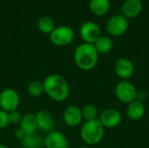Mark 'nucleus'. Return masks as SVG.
<instances>
[{
	"instance_id": "obj_6",
	"label": "nucleus",
	"mask_w": 149,
	"mask_h": 148,
	"mask_svg": "<svg viewBox=\"0 0 149 148\" xmlns=\"http://www.w3.org/2000/svg\"><path fill=\"white\" fill-rule=\"evenodd\" d=\"M129 27L128 20L123 15L116 14L112 16L107 23V31L113 37H120L124 35Z\"/></svg>"
},
{
	"instance_id": "obj_16",
	"label": "nucleus",
	"mask_w": 149,
	"mask_h": 148,
	"mask_svg": "<svg viewBox=\"0 0 149 148\" xmlns=\"http://www.w3.org/2000/svg\"><path fill=\"white\" fill-rule=\"evenodd\" d=\"M19 128L22 129L25 134H31L36 133V131L38 130L36 115L31 113L22 115L19 123Z\"/></svg>"
},
{
	"instance_id": "obj_29",
	"label": "nucleus",
	"mask_w": 149,
	"mask_h": 148,
	"mask_svg": "<svg viewBox=\"0 0 149 148\" xmlns=\"http://www.w3.org/2000/svg\"><path fill=\"white\" fill-rule=\"evenodd\" d=\"M148 99H149V93H148Z\"/></svg>"
},
{
	"instance_id": "obj_3",
	"label": "nucleus",
	"mask_w": 149,
	"mask_h": 148,
	"mask_svg": "<svg viewBox=\"0 0 149 148\" xmlns=\"http://www.w3.org/2000/svg\"><path fill=\"white\" fill-rule=\"evenodd\" d=\"M104 135L105 128L99 120L85 121L80 128L81 140L88 147L98 145L103 140Z\"/></svg>"
},
{
	"instance_id": "obj_5",
	"label": "nucleus",
	"mask_w": 149,
	"mask_h": 148,
	"mask_svg": "<svg viewBox=\"0 0 149 148\" xmlns=\"http://www.w3.org/2000/svg\"><path fill=\"white\" fill-rule=\"evenodd\" d=\"M49 37L52 44L60 47L66 46L72 43L74 39V31L70 26L59 25L55 27Z\"/></svg>"
},
{
	"instance_id": "obj_8",
	"label": "nucleus",
	"mask_w": 149,
	"mask_h": 148,
	"mask_svg": "<svg viewBox=\"0 0 149 148\" xmlns=\"http://www.w3.org/2000/svg\"><path fill=\"white\" fill-rule=\"evenodd\" d=\"M79 34L84 43L92 44H93L102 36L100 27L92 21H86L82 24L79 29Z\"/></svg>"
},
{
	"instance_id": "obj_21",
	"label": "nucleus",
	"mask_w": 149,
	"mask_h": 148,
	"mask_svg": "<svg viewBox=\"0 0 149 148\" xmlns=\"http://www.w3.org/2000/svg\"><path fill=\"white\" fill-rule=\"evenodd\" d=\"M83 120L91 121L94 120H98L99 118V111L98 108L93 104H87L83 106L81 109Z\"/></svg>"
},
{
	"instance_id": "obj_27",
	"label": "nucleus",
	"mask_w": 149,
	"mask_h": 148,
	"mask_svg": "<svg viewBox=\"0 0 149 148\" xmlns=\"http://www.w3.org/2000/svg\"><path fill=\"white\" fill-rule=\"evenodd\" d=\"M0 148H9L7 146L5 145H0Z\"/></svg>"
},
{
	"instance_id": "obj_1",
	"label": "nucleus",
	"mask_w": 149,
	"mask_h": 148,
	"mask_svg": "<svg viewBox=\"0 0 149 148\" xmlns=\"http://www.w3.org/2000/svg\"><path fill=\"white\" fill-rule=\"evenodd\" d=\"M45 93L53 101L63 102L70 94V87L65 78L60 74H51L43 81Z\"/></svg>"
},
{
	"instance_id": "obj_2",
	"label": "nucleus",
	"mask_w": 149,
	"mask_h": 148,
	"mask_svg": "<svg viewBox=\"0 0 149 148\" xmlns=\"http://www.w3.org/2000/svg\"><path fill=\"white\" fill-rule=\"evenodd\" d=\"M76 66L82 71H91L98 64L99 53L92 44L82 43L78 45L73 53Z\"/></svg>"
},
{
	"instance_id": "obj_28",
	"label": "nucleus",
	"mask_w": 149,
	"mask_h": 148,
	"mask_svg": "<svg viewBox=\"0 0 149 148\" xmlns=\"http://www.w3.org/2000/svg\"><path fill=\"white\" fill-rule=\"evenodd\" d=\"M78 148H92L90 147H88V146H83V147H79Z\"/></svg>"
},
{
	"instance_id": "obj_11",
	"label": "nucleus",
	"mask_w": 149,
	"mask_h": 148,
	"mask_svg": "<svg viewBox=\"0 0 149 148\" xmlns=\"http://www.w3.org/2000/svg\"><path fill=\"white\" fill-rule=\"evenodd\" d=\"M45 148H68L69 142L66 136L60 131H51L44 140Z\"/></svg>"
},
{
	"instance_id": "obj_23",
	"label": "nucleus",
	"mask_w": 149,
	"mask_h": 148,
	"mask_svg": "<svg viewBox=\"0 0 149 148\" xmlns=\"http://www.w3.org/2000/svg\"><path fill=\"white\" fill-rule=\"evenodd\" d=\"M22 115L21 113L17 111H12L8 113V120H9V124H12V125H19L20 120H21Z\"/></svg>"
},
{
	"instance_id": "obj_26",
	"label": "nucleus",
	"mask_w": 149,
	"mask_h": 148,
	"mask_svg": "<svg viewBox=\"0 0 149 148\" xmlns=\"http://www.w3.org/2000/svg\"><path fill=\"white\" fill-rule=\"evenodd\" d=\"M14 135H15V137H16L17 140H19L21 141L26 134L24 133V131H23L22 129H20V128L18 127L17 129H16V130H15V132H14Z\"/></svg>"
},
{
	"instance_id": "obj_14",
	"label": "nucleus",
	"mask_w": 149,
	"mask_h": 148,
	"mask_svg": "<svg viewBox=\"0 0 149 148\" xmlns=\"http://www.w3.org/2000/svg\"><path fill=\"white\" fill-rule=\"evenodd\" d=\"M143 4L141 0H126L122 4V15L127 18H134L142 11Z\"/></svg>"
},
{
	"instance_id": "obj_7",
	"label": "nucleus",
	"mask_w": 149,
	"mask_h": 148,
	"mask_svg": "<svg viewBox=\"0 0 149 148\" xmlns=\"http://www.w3.org/2000/svg\"><path fill=\"white\" fill-rule=\"evenodd\" d=\"M20 103L18 92L12 88H6L0 92V108L6 113L17 109Z\"/></svg>"
},
{
	"instance_id": "obj_12",
	"label": "nucleus",
	"mask_w": 149,
	"mask_h": 148,
	"mask_svg": "<svg viewBox=\"0 0 149 148\" xmlns=\"http://www.w3.org/2000/svg\"><path fill=\"white\" fill-rule=\"evenodd\" d=\"M63 120L70 127H76L83 121L81 109L77 106H67L63 113Z\"/></svg>"
},
{
	"instance_id": "obj_18",
	"label": "nucleus",
	"mask_w": 149,
	"mask_h": 148,
	"mask_svg": "<svg viewBox=\"0 0 149 148\" xmlns=\"http://www.w3.org/2000/svg\"><path fill=\"white\" fill-rule=\"evenodd\" d=\"M93 45L99 54H107L112 51L113 47V41L108 36H101L93 44Z\"/></svg>"
},
{
	"instance_id": "obj_24",
	"label": "nucleus",
	"mask_w": 149,
	"mask_h": 148,
	"mask_svg": "<svg viewBox=\"0 0 149 148\" xmlns=\"http://www.w3.org/2000/svg\"><path fill=\"white\" fill-rule=\"evenodd\" d=\"M9 126L8 113L0 109V130L4 129Z\"/></svg>"
},
{
	"instance_id": "obj_13",
	"label": "nucleus",
	"mask_w": 149,
	"mask_h": 148,
	"mask_svg": "<svg viewBox=\"0 0 149 148\" xmlns=\"http://www.w3.org/2000/svg\"><path fill=\"white\" fill-rule=\"evenodd\" d=\"M38 129L42 132H51L55 126V120L52 114L46 110H40L36 114Z\"/></svg>"
},
{
	"instance_id": "obj_19",
	"label": "nucleus",
	"mask_w": 149,
	"mask_h": 148,
	"mask_svg": "<svg viewBox=\"0 0 149 148\" xmlns=\"http://www.w3.org/2000/svg\"><path fill=\"white\" fill-rule=\"evenodd\" d=\"M21 144L24 148H39L44 144V140L39 134L34 133L26 134L21 140Z\"/></svg>"
},
{
	"instance_id": "obj_4",
	"label": "nucleus",
	"mask_w": 149,
	"mask_h": 148,
	"mask_svg": "<svg viewBox=\"0 0 149 148\" xmlns=\"http://www.w3.org/2000/svg\"><path fill=\"white\" fill-rule=\"evenodd\" d=\"M138 90L129 80H120L114 87V94L117 99L126 105L136 99Z\"/></svg>"
},
{
	"instance_id": "obj_15",
	"label": "nucleus",
	"mask_w": 149,
	"mask_h": 148,
	"mask_svg": "<svg viewBox=\"0 0 149 148\" xmlns=\"http://www.w3.org/2000/svg\"><path fill=\"white\" fill-rule=\"evenodd\" d=\"M126 113L129 120L133 121H138L141 120L145 116L146 107L144 103L134 100L127 105Z\"/></svg>"
},
{
	"instance_id": "obj_20",
	"label": "nucleus",
	"mask_w": 149,
	"mask_h": 148,
	"mask_svg": "<svg viewBox=\"0 0 149 148\" xmlns=\"http://www.w3.org/2000/svg\"><path fill=\"white\" fill-rule=\"evenodd\" d=\"M55 22L52 17L49 16H43L38 21V28L44 34H51L55 29Z\"/></svg>"
},
{
	"instance_id": "obj_17",
	"label": "nucleus",
	"mask_w": 149,
	"mask_h": 148,
	"mask_svg": "<svg viewBox=\"0 0 149 148\" xmlns=\"http://www.w3.org/2000/svg\"><path fill=\"white\" fill-rule=\"evenodd\" d=\"M111 8L110 0H91L89 3L90 11L96 16L107 14Z\"/></svg>"
},
{
	"instance_id": "obj_9",
	"label": "nucleus",
	"mask_w": 149,
	"mask_h": 148,
	"mask_svg": "<svg viewBox=\"0 0 149 148\" xmlns=\"http://www.w3.org/2000/svg\"><path fill=\"white\" fill-rule=\"evenodd\" d=\"M98 120L105 129H113L120 125L122 121V115L120 112L115 108H107L99 114Z\"/></svg>"
},
{
	"instance_id": "obj_22",
	"label": "nucleus",
	"mask_w": 149,
	"mask_h": 148,
	"mask_svg": "<svg viewBox=\"0 0 149 148\" xmlns=\"http://www.w3.org/2000/svg\"><path fill=\"white\" fill-rule=\"evenodd\" d=\"M27 92L28 93L35 98L40 97L43 93H45L44 91V85L43 82L39 81V80H34L31 81L27 87Z\"/></svg>"
},
{
	"instance_id": "obj_25",
	"label": "nucleus",
	"mask_w": 149,
	"mask_h": 148,
	"mask_svg": "<svg viewBox=\"0 0 149 148\" xmlns=\"http://www.w3.org/2000/svg\"><path fill=\"white\" fill-rule=\"evenodd\" d=\"M148 99V94H147L145 92H142V91H138L137 92V95H136V99L135 100L140 101L141 103H145Z\"/></svg>"
},
{
	"instance_id": "obj_10",
	"label": "nucleus",
	"mask_w": 149,
	"mask_h": 148,
	"mask_svg": "<svg viewBox=\"0 0 149 148\" xmlns=\"http://www.w3.org/2000/svg\"><path fill=\"white\" fill-rule=\"evenodd\" d=\"M113 70L121 80H129L134 73V65L130 59L120 58L115 62Z\"/></svg>"
}]
</instances>
